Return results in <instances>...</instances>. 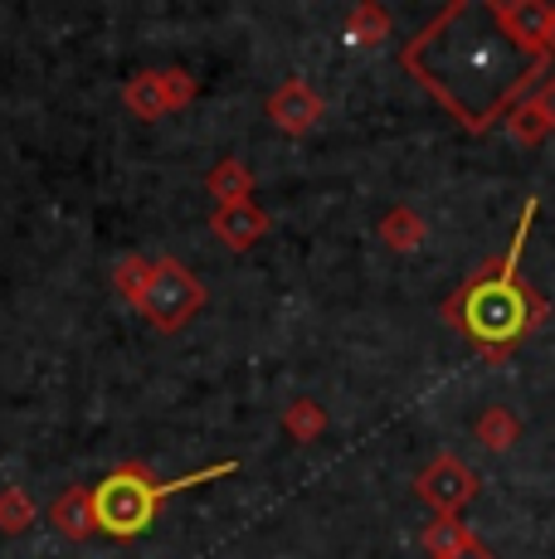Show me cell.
Returning a JSON list of instances; mask_svg holds the SVG:
<instances>
[{"label":"cell","instance_id":"7402d4cb","mask_svg":"<svg viewBox=\"0 0 555 559\" xmlns=\"http://www.w3.org/2000/svg\"><path fill=\"white\" fill-rule=\"evenodd\" d=\"M448 559H497L493 550H487V545L483 540H468L463 545V550H453V555H448Z\"/></svg>","mask_w":555,"mask_h":559},{"label":"cell","instance_id":"277c9868","mask_svg":"<svg viewBox=\"0 0 555 559\" xmlns=\"http://www.w3.org/2000/svg\"><path fill=\"white\" fill-rule=\"evenodd\" d=\"M200 307H205V287H200V277L190 273L186 263H176V258H156L152 283H146L137 311H142L156 331H180V326L196 321Z\"/></svg>","mask_w":555,"mask_h":559},{"label":"cell","instance_id":"5bb4252c","mask_svg":"<svg viewBox=\"0 0 555 559\" xmlns=\"http://www.w3.org/2000/svg\"><path fill=\"white\" fill-rule=\"evenodd\" d=\"M521 438V418L511 414V408H487V414H477V443L487 448V453H507L511 443Z\"/></svg>","mask_w":555,"mask_h":559},{"label":"cell","instance_id":"9c48e42d","mask_svg":"<svg viewBox=\"0 0 555 559\" xmlns=\"http://www.w3.org/2000/svg\"><path fill=\"white\" fill-rule=\"evenodd\" d=\"M49 521H55V531L69 535V540H88V535L98 531V521H93V497H88V487L59 491L55 507H49Z\"/></svg>","mask_w":555,"mask_h":559},{"label":"cell","instance_id":"9a60e30c","mask_svg":"<svg viewBox=\"0 0 555 559\" xmlns=\"http://www.w3.org/2000/svg\"><path fill=\"white\" fill-rule=\"evenodd\" d=\"M346 39H351V45H380V39H390V10L356 5L346 15Z\"/></svg>","mask_w":555,"mask_h":559},{"label":"cell","instance_id":"8fae6325","mask_svg":"<svg viewBox=\"0 0 555 559\" xmlns=\"http://www.w3.org/2000/svg\"><path fill=\"white\" fill-rule=\"evenodd\" d=\"M380 239H386L394 253H410L429 239V224H424V214H414L410 204H400V210H390L386 219H380Z\"/></svg>","mask_w":555,"mask_h":559},{"label":"cell","instance_id":"5b68a950","mask_svg":"<svg viewBox=\"0 0 555 559\" xmlns=\"http://www.w3.org/2000/svg\"><path fill=\"white\" fill-rule=\"evenodd\" d=\"M414 491H420L424 507H434V515H458L477 497V477H473V467H463L458 457H434L429 467L420 472Z\"/></svg>","mask_w":555,"mask_h":559},{"label":"cell","instance_id":"ba28073f","mask_svg":"<svg viewBox=\"0 0 555 559\" xmlns=\"http://www.w3.org/2000/svg\"><path fill=\"white\" fill-rule=\"evenodd\" d=\"M269 117L283 127L287 136H307L317 122H322V98L312 93L307 79H287L283 88L269 98Z\"/></svg>","mask_w":555,"mask_h":559},{"label":"cell","instance_id":"2e32d148","mask_svg":"<svg viewBox=\"0 0 555 559\" xmlns=\"http://www.w3.org/2000/svg\"><path fill=\"white\" fill-rule=\"evenodd\" d=\"M146 283H152V258L127 253L122 263H117V273H113L117 297H122L127 307H137V302H142V293H146Z\"/></svg>","mask_w":555,"mask_h":559},{"label":"cell","instance_id":"4fadbf2b","mask_svg":"<svg viewBox=\"0 0 555 559\" xmlns=\"http://www.w3.org/2000/svg\"><path fill=\"white\" fill-rule=\"evenodd\" d=\"M205 190L220 204H239V200H253V176L244 160H220V166L205 176Z\"/></svg>","mask_w":555,"mask_h":559},{"label":"cell","instance_id":"ac0fdd59","mask_svg":"<svg viewBox=\"0 0 555 559\" xmlns=\"http://www.w3.org/2000/svg\"><path fill=\"white\" fill-rule=\"evenodd\" d=\"M283 428H287V438H297V443H312V438L327 428V414H322V408H317L312 400H297V404L283 414Z\"/></svg>","mask_w":555,"mask_h":559},{"label":"cell","instance_id":"e0dca14e","mask_svg":"<svg viewBox=\"0 0 555 559\" xmlns=\"http://www.w3.org/2000/svg\"><path fill=\"white\" fill-rule=\"evenodd\" d=\"M35 525V501H29L25 487H0V531L20 535Z\"/></svg>","mask_w":555,"mask_h":559},{"label":"cell","instance_id":"8992f818","mask_svg":"<svg viewBox=\"0 0 555 559\" xmlns=\"http://www.w3.org/2000/svg\"><path fill=\"white\" fill-rule=\"evenodd\" d=\"M497 20L507 29V39L517 45L527 59H551V20L555 5L546 0H493Z\"/></svg>","mask_w":555,"mask_h":559},{"label":"cell","instance_id":"44dd1931","mask_svg":"<svg viewBox=\"0 0 555 559\" xmlns=\"http://www.w3.org/2000/svg\"><path fill=\"white\" fill-rule=\"evenodd\" d=\"M527 103L536 107V112H541V122H546L551 132H555V79H551V73L536 83V88H531V98H527Z\"/></svg>","mask_w":555,"mask_h":559},{"label":"cell","instance_id":"ffe728a7","mask_svg":"<svg viewBox=\"0 0 555 559\" xmlns=\"http://www.w3.org/2000/svg\"><path fill=\"white\" fill-rule=\"evenodd\" d=\"M162 93H166V107L176 112V107H190L196 103V79H190L186 69H162Z\"/></svg>","mask_w":555,"mask_h":559},{"label":"cell","instance_id":"30bf717a","mask_svg":"<svg viewBox=\"0 0 555 559\" xmlns=\"http://www.w3.org/2000/svg\"><path fill=\"white\" fill-rule=\"evenodd\" d=\"M122 103L132 117H142V122H156V117H166V93H162V73H137V79H127L122 88Z\"/></svg>","mask_w":555,"mask_h":559},{"label":"cell","instance_id":"7a4b0ae2","mask_svg":"<svg viewBox=\"0 0 555 559\" xmlns=\"http://www.w3.org/2000/svg\"><path fill=\"white\" fill-rule=\"evenodd\" d=\"M531 219H536V200H527V214H521V224H517V234H511L507 249H501L497 258H487V263L477 267V273L468 277L439 311L448 326L463 331V336L473 341L493 365L507 360L511 346H517L521 336H531L551 311L546 297L517 273L521 249H527V234H531Z\"/></svg>","mask_w":555,"mask_h":559},{"label":"cell","instance_id":"603a6c76","mask_svg":"<svg viewBox=\"0 0 555 559\" xmlns=\"http://www.w3.org/2000/svg\"><path fill=\"white\" fill-rule=\"evenodd\" d=\"M551 53H555V20H551Z\"/></svg>","mask_w":555,"mask_h":559},{"label":"cell","instance_id":"3957f363","mask_svg":"<svg viewBox=\"0 0 555 559\" xmlns=\"http://www.w3.org/2000/svg\"><path fill=\"white\" fill-rule=\"evenodd\" d=\"M234 467H239V462H215V467H200V472H190V477L156 481L146 462H122V467H113L108 477L88 491L93 497V521H98V531L113 535V540H132V535H142L146 525L156 521L162 501H170L176 491L200 487V481L229 477Z\"/></svg>","mask_w":555,"mask_h":559},{"label":"cell","instance_id":"6da1fadb","mask_svg":"<svg viewBox=\"0 0 555 559\" xmlns=\"http://www.w3.org/2000/svg\"><path fill=\"white\" fill-rule=\"evenodd\" d=\"M546 63L511 45L493 0H453L400 49V69L468 132H493L521 98H531Z\"/></svg>","mask_w":555,"mask_h":559},{"label":"cell","instance_id":"d6986e66","mask_svg":"<svg viewBox=\"0 0 555 559\" xmlns=\"http://www.w3.org/2000/svg\"><path fill=\"white\" fill-rule=\"evenodd\" d=\"M507 127H511V136H517L521 146H536L541 136L551 132V127L541 122V112H536V107H531L527 98H521V103H517V107H511V112H507Z\"/></svg>","mask_w":555,"mask_h":559},{"label":"cell","instance_id":"7c38bea8","mask_svg":"<svg viewBox=\"0 0 555 559\" xmlns=\"http://www.w3.org/2000/svg\"><path fill=\"white\" fill-rule=\"evenodd\" d=\"M420 540H424V550H429V559H448L453 550H463L468 540H477V535L463 525V515H434Z\"/></svg>","mask_w":555,"mask_h":559},{"label":"cell","instance_id":"52a82bcc","mask_svg":"<svg viewBox=\"0 0 555 559\" xmlns=\"http://www.w3.org/2000/svg\"><path fill=\"white\" fill-rule=\"evenodd\" d=\"M210 229H215V239L224 243V249L244 253V249H253V243H259L263 234L273 229V219L253 200H239V204H215V214H210Z\"/></svg>","mask_w":555,"mask_h":559}]
</instances>
